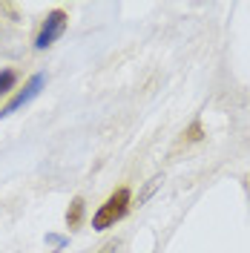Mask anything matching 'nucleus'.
I'll list each match as a JSON object with an SVG mask.
<instances>
[{
  "label": "nucleus",
  "mask_w": 250,
  "mask_h": 253,
  "mask_svg": "<svg viewBox=\"0 0 250 253\" xmlns=\"http://www.w3.org/2000/svg\"><path fill=\"white\" fill-rule=\"evenodd\" d=\"M81 219H83V199H72V205L66 210V224L69 227H78Z\"/></svg>",
  "instance_id": "4"
},
{
  "label": "nucleus",
  "mask_w": 250,
  "mask_h": 253,
  "mask_svg": "<svg viewBox=\"0 0 250 253\" xmlns=\"http://www.w3.org/2000/svg\"><path fill=\"white\" fill-rule=\"evenodd\" d=\"M63 32H66V12H61V9L49 12L46 20H43V26H41V32H38V38H35V49L52 46Z\"/></svg>",
  "instance_id": "2"
},
{
  "label": "nucleus",
  "mask_w": 250,
  "mask_h": 253,
  "mask_svg": "<svg viewBox=\"0 0 250 253\" xmlns=\"http://www.w3.org/2000/svg\"><path fill=\"white\" fill-rule=\"evenodd\" d=\"M41 89H43V75H32L29 81H26V86L20 89V92L0 110V118H6V115H12V112H17V110H23L26 104H32L38 95H41Z\"/></svg>",
  "instance_id": "3"
},
{
  "label": "nucleus",
  "mask_w": 250,
  "mask_h": 253,
  "mask_svg": "<svg viewBox=\"0 0 250 253\" xmlns=\"http://www.w3.org/2000/svg\"><path fill=\"white\" fill-rule=\"evenodd\" d=\"M199 132H202V129H199V124H193V126H190V141H196V138H202Z\"/></svg>",
  "instance_id": "6"
},
{
  "label": "nucleus",
  "mask_w": 250,
  "mask_h": 253,
  "mask_svg": "<svg viewBox=\"0 0 250 253\" xmlns=\"http://www.w3.org/2000/svg\"><path fill=\"white\" fill-rule=\"evenodd\" d=\"M15 84H17V75L12 69H3V72H0V95H6L9 89H15Z\"/></svg>",
  "instance_id": "5"
},
{
  "label": "nucleus",
  "mask_w": 250,
  "mask_h": 253,
  "mask_svg": "<svg viewBox=\"0 0 250 253\" xmlns=\"http://www.w3.org/2000/svg\"><path fill=\"white\" fill-rule=\"evenodd\" d=\"M126 210H129V190L121 187V190H115L110 199L98 207V213L92 216V227L95 230H107V227H112L115 221L124 219Z\"/></svg>",
  "instance_id": "1"
}]
</instances>
